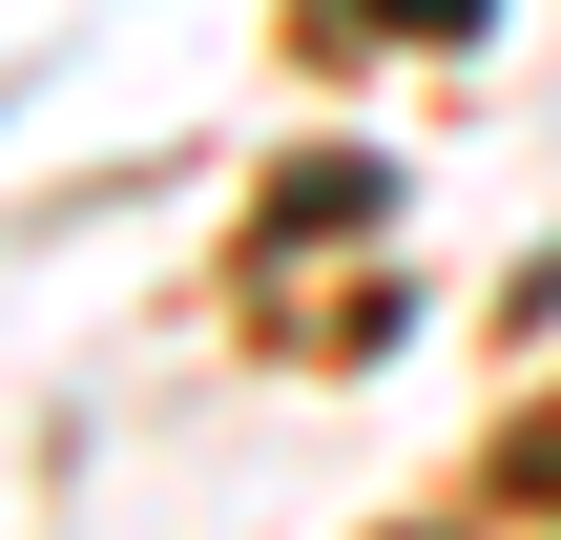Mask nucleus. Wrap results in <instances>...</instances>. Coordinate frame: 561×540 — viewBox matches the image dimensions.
Segmentation results:
<instances>
[{"instance_id": "nucleus-1", "label": "nucleus", "mask_w": 561, "mask_h": 540, "mask_svg": "<svg viewBox=\"0 0 561 540\" xmlns=\"http://www.w3.org/2000/svg\"><path fill=\"white\" fill-rule=\"evenodd\" d=\"M500 479H520V499H561V395L520 416V458H500Z\"/></svg>"}]
</instances>
